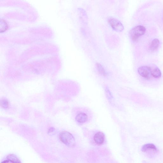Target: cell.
I'll return each instance as SVG.
<instances>
[{
	"label": "cell",
	"instance_id": "obj_2",
	"mask_svg": "<svg viewBox=\"0 0 163 163\" xmlns=\"http://www.w3.org/2000/svg\"><path fill=\"white\" fill-rule=\"evenodd\" d=\"M146 32L145 28L141 25L134 27L129 32L130 37L134 41H136L141 36L144 35Z\"/></svg>",
	"mask_w": 163,
	"mask_h": 163
},
{
	"label": "cell",
	"instance_id": "obj_5",
	"mask_svg": "<svg viewBox=\"0 0 163 163\" xmlns=\"http://www.w3.org/2000/svg\"><path fill=\"white\" fill-rule=\"evenodd\" d=\"M138 71L141 76L146 80H149L152 78L150 67L146 66L140 67H139Z\"/></svg>",
	"mask_w": 163,
	"mask_h": 163
},
{
	"label": "cell",
	"instance_id": "obj_11",
	"mask_svg": "<svg viewBox=\"0 0 163 163\" xmlns=\"http://www.w3.org/2000/svg\"><path fill=\"white\" fill-rule=\"evenodd\" d=\"M96 66L99 73L103 76H106V74L105 70L102 65L100 63H97Z\"/></svg>",
	"mask_w": 163,
	"mask_h": 163
},
{
	"label": "cell",
	"instance_id": "obj_16",
	"mask_svg": "<svg viewBox=\"0 0 163 163\" xmlns=\"http://www.w3.org/2000/svg\"><path fill=\"white\" fill-rule=\"evenodd\" d=\"M9 162V161L6 160V161H4L3 162H2L1 163H7Z\"/></svg>",
	"mask_w": 163,
	"mask_h": 163
},
{
	"label": "cell",
	"instance_id": "obj_3",
	"mask_svg": "<svg viewBox=\"0 0 163 163\" xmlns=\"http://www.w3.org/2000/svg\"><path fill=\"white\" fill-rule=\"evenodd\" d=\"M108 21L111 26L115 31L121 32L124 30V26L117 19L110 17L108 18Z\"/></svg>",
	"mask_w": 163,
	"mask_h": 163
},
{
	"label": "cell",
	"instance_id": "obj_6",
	"mask_svg": "<svg viewBox=\"0 0 163 163\" xmlns=\"http://www.w3.org/2000/svg\"><path fill=\"white\" fill-rule=\"evenodd\" d=\"M94 139L95 142L98 145L102 144L104 141V135L101 132H98L95 135Z\"/></svg>",
	"mask_w": 163,
	"mask_h": 163
},
{
	"label": "cell",
	"instance_id": "obj_9",
	"mask_svg": "<svg viewBox=\"0 0 163 163\" xmlns=\"http://www.w3.org/2000/svg\"><path fill=\"white\" fill-rule=\"evenodd\" d=\"M160 44V42L159 39L155 38L153 39L151 43L150 49L151 50L154 51L156 50L158 48Z\"/></svg>",
	"mask_w": 163,
	"mask_h": 163
},
{
	"label": "cell",
	"instance_id": "obj_13",
	"mask_svg": "<svg viewBox=\"0 0 163 163\" xmlns=\"http://www.w3.org/2000/svg\"><path fill=\"white\" fill-rule=\"evenodd\" d=\"M1 32H3L6 30L7 28V25L6 22L2 19V20L1 19Z\"/></svg>",
	"mask_w": 163,
	"mask_h": 163
},
{
	"label": "cell",
	"instance_id": "obj_15",
	"mask_svg": "<svg viewBox=\"0 0 163 163\" xmlns=\"http://www.w3.org/2000/svg\"><path fill=\"white\" fill-rule=\"evenodd\" d=\"M55 131L54 129L53 128H50L48 131L49 133H52Z\"/></svg>",
	"mask_w": 163,
	"mask_h": 163
},
{
	"label": "cell",
	"instance_id": "obj_8",
	"mask_svg": "<svg viewBox=\"0 0 163 163\" xmlns=\"http://www.w3.org/2000/svg\"><path fill=\"white\" fill-rule=\"evenodd\" d=\"M150 70L151 75L154 78H158L161 77L162 73L160 69L158 67H150Z\"/></svg>",
	"mask_w": 163,
	"mask_h": 163
},
{
	"label": "cell",
	"instance_id": "obj_7",
	"mask_svg": "<svg viewBox=\"0 0 163 163\" xmlns=\"http://www.w3.org/2000/svg\"><path fill=\"white\" fill-rule=\"evenodd\" d=\"M75 120L79 123H84L88 121V116L85 113H79L76 115Z\"/></svg>",
	"mask_w": 163,
	"mask_h": 163
},
{
	"label": "cell",
	"instance_id": "obj_1",
	"mask_svg": "<svg viewBox=\"0 0 163 163\" xmlns=\"http://www.w3.org/2000/svg\"><path fill=\"white\" fill-rule=\"evenodd\" d=\"M59 138L63 144L69 147H73L75 145L74 137L72 134L67 131L61 132L59 135Z\"/></svg>",
	"mask_w": 163,
	"mask_h": 163
},
{
	"label": "cell",
	"instance_id": "obj_14",
	"mask_svg": "<svg viewBox=\"0 0 163 163\" xmlns=\"http://www.w3.org/2000/svg\"><path fill=\"white\" fill-rule=\"evenodd\" d=\"M106 90L107 96L108 97L109 99H112V94H111L110 91L108 89H106Z\"/></svg>",
	"mask_w": 163,
	"mask_h": 163
},
{
	"label": "cell",
	"instance_id": "obj_10",
	"mask_svg": "<svg viewBox=\"0 0 163 163\" xmlns=\"http://www.w3.org/2000/svg\"><path fill=\"white\" fill-rule=\"evenodd\" d=\"M7 160L12 163H21L19 158L15 155L10 154L7 157Z\"/></svg>",
	"mask_w": 163,
	"mask_h": 163
},
{
	"label": "cell",
	"instance_id": "obj_4",
	"mask_svg": "<svg viewBox=\"0 0 163 163\" xmlns=\"http://www.w3.org/2000/svg\"><path fill=\"white\" fill-rule=\"evenodd\" d=\"M141 150L143 153L150 155L156 154L158 152V149L156 146L150 143L143 145Z\"/></svg>",
	"mask_w": 163,
	"mask_h": 163
},
{
	"label": "cell",
	"instance_id": "obj_12",
	"mask_svg": "<svg viewBox=\"0 0 163 163\" xmlns=\"http://www.w3.org/2000/svg\"><path fill=\"white\" fill-rule=\"evenodd\" d=\"M0 103L1 106L4 109H7L9 106V102L6 99H2Z\"/></svg>",
	"mask_w": 163,
	"mask_h": 163
}]
</instances>
